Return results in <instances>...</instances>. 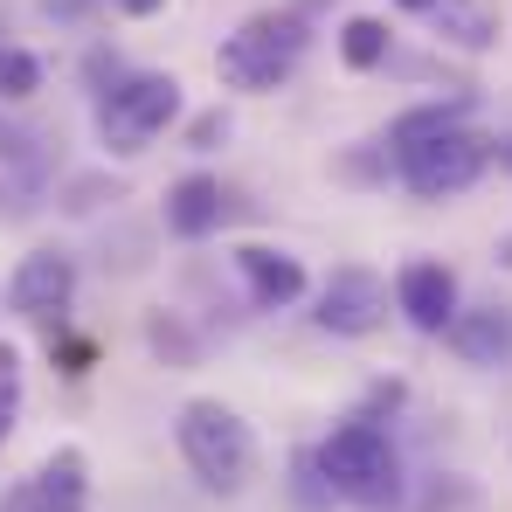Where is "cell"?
<instances>
[{
	"instance_id": "obj_13",
	"label": "cell",
	"mask_w": 512,
	"mask_h": 512,
	"mask_svg": "<svg viewBox=\"0 0 512 512\" xmlns=\"http://www.w3.org/2000/svg\"><path fill=\"white\" fill-rule=\"evenodd\" d=\"M222 215H229V194H222L215 173H187V180H173V187H167V229L180 236V243L215 236Z\"/></svg>"
},
{
	"instance_id": "obj_21",
	"label": "cell",
	"mask_w": 512,
	"mask_h": 512,
	"mask_svg": "<svg viewBox=\"0 0 512 512\" xmlns=\"http://www.w3.org/2000/svg\"><path fill=\"white\" fill-rule=\"evenodd\" d=\"M499 167H512V139H506V146H499Z\"/></svg>"
},
{
	"instance_id": "obj_5",
	"label": "cell",
	"mask_w": 512,
	"mask_h": 512,
	"mask_svg": "<svg viewBox=\"0 0 512 512\" xmlns=\"http://www.w3.org/2000/svg\"><path fill=\"white\" fill-rule=\"evenodd\" d=\"M492 160H499V146H492L485 132L457 125V132H436V139H423V146L395 153V173H402V187H409V194L443 201V194H464V187L492 167Z\"/></svg>"
},
{
	"instance_id": "obj_22",
	"label": "cell",
	"mask_w": 512,
	"mask_h": 512,
	"mask_svg": "<svg viewBox=\"0 0 512 512\" xmlns=\"http://www.w3.org/2000/svg\"><path fill=\"white\" fill-rule=\"evenodd\" d=\"M0 201H7V187H0Z\"/></svg>"
},
{
	"instance_id": "obj_17",
	"label": "cell",
	"mask_w": 512,
	"mask_h": 512,
	"mask_svg": "<svg viewBox=\"0 0 512 512\" xmlns=\"http://www.w3.org/2000/svg\"><path fill=\"white\" fill-rule=\"evenodd\" d=\"M42 90V63L28 49H0V104H21Z\"/></svg>"
},
{
	"instance_id": "obj_19",
	"label": "cell",
	"mask_w": 512,
	"mask_h": 512,
	"mask_svg": "<svg viewBox=\"0 0 512 512\" xmlns=\"http://www.w3.org/2000/svg\"><path fill=\"white\" fill-rule=\"evenodd\" d=\"M187 139H194V146L208 153L215 139H229V118H222V111H208V118H194V125H187Z\"/></svg>"
},
{
	"instance_id": "obj_1",
	"label": "cell",
	"mask_w": 512,
	"mask_h": 512,
	"mask_svg": "<svg viewBox=\"0 0 512 512\" xmlns=\"http://www.w3.org/2000/svg\"><path fill=\"white\" fill-rule=\"evenodd\" d=\"M173 443H180L187 471H194L208 492H222V499H236V492L256 478V436H250V423H243L229 402H215V395L180 402V416H173Z\"/></svg>"
},
{
	"instance_id": "obj_4",
	"label": "cell",
	"mask_w": 512,
	"mask_h": 512,
	"mask_svg": "<svg viewBox=\"0 0 512 512\" xmlns=\"http://www.w3.org/2000/svg\"><path fill=\"white\" fill-rule=\"evenodd\" d=\"M173 118H180V84L160 77V70L125 77L118 90H104V97H97V132H104V146H111V153H146Z\"/></svg>"
},
{
	"instance_id": "obj_15",
	"label": "cell",
	"mask_w": 512,
	"mask_h": 512,
	"mask_svg": "<svg viewBox=\"0 0 512 512\" xmlns=\"http://www.w3.org/2000/svg\"><path fill=\"white\" fill-rule=\"evenodd\" d=\"M340 56L353 70H381L388 63V21H374V14H353L340 28Z\"/></svg>"
},
{
	"instance_id": "obj_12",
	"label": "cell",
	"mask_w": 512,
	"mask_h": 512,
	"mask_svg": "<svg viewBox=\"0 0 512 512\" xmlns=\"http://www.w3.org/2000/svg\"><path fill=\"white\" fill-rule=\"evenodd\" d=\"M236 277H243L250 305H263V312L305 298V263L291 250H270V243H243V250H236Z\"/></svg>"
},
{
	"instance_id": "obj_9",
	"label": "cell",
	"mask_w": 512,
	"mask_h": 512,
	"mask_svg": "<svg viewBox=\"0 0 512 512\" xmlns=\"http://www.w3.org/2000/svg\"><path fill=\"white\" fill-rule=\"evenodd\" d=\"M395 312H402L416 333L443 340V333H450V319L464 312V305H457V270H450V263H436V256L402 263V277H395Z\"/></svg>"
},
{
	"instance_id": "obj_16",
	"label": "cell",
	"mask_w": 512,
	"mask_h": 512,
	"mask_svg": "<svg viewBox=\"0 0 512 512\" xmlns=\"http://www.w3.org/2000/svg\"><path fill=\"white\" fill-rule=\"evenodd\" d=\"M0 167H14V173H35L49 167V153H42V132H28V125H14V118H0Z\"/></svg>"
},
{
	"instance_id": "obj_20",
	"label": "cell",
	"mask_w": 512,
	"mask_h": 512,
	"mask_svg": "<svg viewBox=\"0 0 512 512\" xmlns=\"http://www.w3.org/2000/svg\"><path fill=\"white\" fill-rule=\"evenodd\" d=\"M111 7H118V14H132V21H146V14H160L167 0H111Z\"/></svg>"
},
{
	"instance_id": "obj_8",
	"label": "cell",
	"mask_w": 512,
	"mask_h": 512,
	"mask_svg": "<svg viewBox=\"0 0 512 512\" xmlns=\"http://www.w3.org/2000/svg\"><path fill=\"white\" fill-rule=\"evenodd\" d=\"M90 506V464L77 443H63V450H49L42 464H35V478H21L0 512H84Z\"/></svg>"
},
{
	"instance_id": "obj_2",
	"label": "cell",
	"mask_w": 512,
	"mask_h": 512,
	"mask_svg": "<svg viewBox=\"0 0 512 512\" xmlns=\"http://www.w3.org/2000/svg\"><path fill=\"white\" fill-rule=\"evenodd\" d=\"M319 478H326V492H340V499H353V506H367V512L402 499V457H395L388 429H374L367 416L340 423L319 443Z\"/></svg>"
},
{
	"instance_id": "obj_10",
	"label": "cell",
	"mask_w": 512,
	"mask_h": 512,
	"mask_svg": "<svg viewBox=\"0 0 512 512\" xmlns=\"http://www.w3.org/2000/svg\"><path fill=\"white\" fill-rule=\"evenodd\" d=\"M402 14H416L429 35H443L464 56H485L499 42V7L492 0H395Z\"/></svg>"
},
{
	"instance_id": "obj_11",
	"label": "cell",
	"mask_w": 512,
	"mask_h": 512,
	"mask_svg": "<svg viewBox=\"0 0 512 512\" xmlns=\"http://www.w3.org/2000/svg\"><path fill=\"white\" fill-rule=\"evenodd\" d=\"M443 340L464 367H512V305H464Z\"/></svg>"
},
{
	"instance_id": "obj_14",
	"label": "cell",
	"mask_w": 512,
	"mask_h": 512,
	"mask_svg": "<svg viewBox=\"0 0 512 512\" xmlns=\"http://www.w3.org/2000/svg\"><path fill=\"white\" fill-rule=\"evenodd\" d=\"M471 118V97H436V104H416V111H402L395 125H388V153H409V146H423V139H436V132H457Z\"/></svg>"
},
{
	"instance_id": "obj_7",
	"label": "cell",
	"mask_w": 512,
	"mask_h": 512,
	"mask_svg": "<svg viewBox=\"0 0 512 512\" xmlns=\"http://www.w3.org/2000/svg\"><path fill=\"white\" fill-rule=\"evenodd\" d=\"M326 333H340V340H367V333H381L388 326V284L367 270V263H346L326 277V291H319V312H312Z\"/></svg>"
},
{
	"instance_id": "obj_3",
	"label": "cell",
	"mask_w": 512,
	"mask_h": 512,
	"mask_svg": "<svg viewBox=\"0 0 512 512\" xmlns=\"http://www.w3.org/2000/svg\"><path fill=\"white\" fill-rule=\"evenodd\" d=\"M305 42H312V35H305L298 14H250V21L215 49V77L229 90H277L298 70Z\"/></svg>"
},
{
	"instance_id": "obj_6",
	"label": "cell",
	"mask_w": 512,
	"mask_h": 512,
	"mask_svg": "<svg viewBox=\"0 0 512 512\" xmlns=\"http://www.w3.org/2000/svg\"><path fill=\"white\" fill-rule=\"evenodd\" d=\"M70 298H77V256L70 250H28L7 277V312L28 326H63Z\"/></svg>"
},
{
	"instance_id": "obj_18",
	"label": "cell",
	"mask_w": 512,
	"mask_h": 512,
	"mask_svg": "<svg viewBox=\"0 0 512 512\" xmlns=\"http://www.w3.org/2000/svg\"><path fill=\"white\" fill-rule=\"evenodd\" d=\"M14 416H21V353L0 340V443H7Z\"/></svg>"
}]
</instances>
